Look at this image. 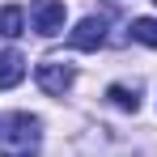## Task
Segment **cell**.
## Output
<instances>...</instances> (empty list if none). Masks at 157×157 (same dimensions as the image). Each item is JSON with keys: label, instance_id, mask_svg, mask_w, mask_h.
<instances>
[{"label": "cell", "instance_id": "6da1fadb", "mask_svg": "<svg viewBox=\"0 0 157 157\" xmlns=\"http://www.w3.org/2000/svg\"><path fill=\"white\" fill-rule=\"evenodd\" d=\"M38 144H43L38 119L26 115V110L9 115V123L0 132V157H38Z\"/></svg>", "mask_w": 157, "mask_h": 157}, {"label": "cell", "instance_id": "7a4b0ae2", "mask_svg": "<svg viewBox=\"0 0 157 157\" xmlns=\"http://www.w3.org/2000/svg\"><path fill=\"white\" fill-rule=\"evenodd\" d=\"M34 77H38V89H43V94H51V98H64V94L72 89L77 72H72V64H64V59H43Z\"/></svg>", "mask_w": 157, "mask_h": 157}, {"label": "cell", "instance_id": "3957f363", "mask_svg": "<svg viewBox=\"0 0 157 157\" xmlns=\"http://www.w3.org/2000/svg\"><path fill=\"white\" fill-rule=\"evenodd\" d=\"M30 26L43 38L64 30V0H30Z\"/></svg>", "mask_w": 157, "mask_h": 157}, {"label": "cell", "instance_id": "277c9868", "mask_svg": "<svg viewBox=\"0 0 157 157\" xmlns=\"http://www.w3.org/2000/svg\"><path fill=\"white\" fill-rule=\"evenodd\" d=\"M68 43H72L77 51H98L106 43V17H81L77 30L68 34Z\"/></svg>", "mask_w": 157, "mask_h": 157}, {"label": "cell", "instance_id": "5b68a950", "mask_svg": "<svg viewBox=\"0 0 157 157\" xmlns=\"http://www.w3.org/2000/svg\"><path fill=\"white\" fill-rule=\"evenodd\" d=\"M26 81V55L21 51H0V89H13Z\"/></svg>", "mask_w": 157, "mask_h": 157}, {"label": "cell", "instance_id": "8992f818", "mask_svg": "<svg viewBox=\"0 0 157 157\" xmlns=\"http://www.w3.org/2000/svg\"><path fill=\"white\" fill-rule=\"evenodd\" d=\"M0 34H4V38L26 34V9H21V4H4V9H0Z\"/></svg>", "mask_w": 157, "mask_h": 157}, {"label": "cell", "instance_id": "52a82bcc", "mask_svg": "<svg viewBox=\"0 0 157 157\" xmlns=\"http://www.w3.org/2000/svg\"><path fill=\"white\" fill-rule=\"evenodd\" d=\"M106 98L119 106V110H132V115L140 110V89H136V85H110V89H106Z\"/></svg>", "mask_w": 157, "mask_h": 157}, {"label": "cell", "instance_id": "ba28073f", "mask_svg": "<svg viewBox=\"0 0 157 157\" xmlns=\"http://www.w3.org/2000/svg\"><path fill=\"white\" fill-rule=\"evenodd\" d=\"M132 38L144 43V47H157V21L153 17H136V21H132Z\"/></svg>", "mask_w": 157, "mask_h": 157}]
</instances>
